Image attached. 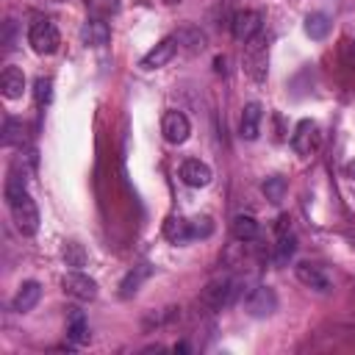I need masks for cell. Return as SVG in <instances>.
<instances>
[{
    "instance_id": "obj_1",
    "label": "cell",
    "mask_w": 355,
    "mask_h": 355,
    "mask_svg": "<svg viewBox=\"0 0 355 355\" xmlns=\"http://www.w3.org/2000/svg\"><path fill=\"white\" fill-rule=\"evenodd\" d=\"M6 200H8V211L14 216V225L22 236H33L39 230V208L33 202V197L25 189V180L11 175L6 183Z\"/></svg>"
},
{
    "instance_id": "obj_2",
    "label": "cell",
    "mask_w": 355,
    "mask_h": 355,
    "mask_svg": "<svg viewBox=\"0 0 355 355\" xmlns=\"http://www.w3.org/2000/svg\"><path fill=\"white\" fill-rule=\"evenodd\" d=\"M239 294H241L239 280H233V277L222 275V277L211 280V283L200 291V305H202L205 311H211V313H214V311H222L225 305H230Z\"/></svg>"
},
{
    "instance_id": "obj_3",
    "label": "cell",
    "mask_w": 355,
    "mask_h": 355,
    "mask_svg": "<svg viewBox=\"0 0 355 355\" xmlns=\"http://www.w3.org/2000/svg\"><path fill=\"white\" fill-rule=\"evenodd\" d=\"M28 42H31L33 53H39V55H50V53L58 50V44H61V33H58L55 22H50V19H36V22L31 25V31H28Z\"/></svg>"
},
{
    "instance_id": "obj_4",
    "label": "cell",
    "mask_w": 355,
    "mask_h": 355,
    "mask_svg": "<svg viewBox=\"0 0 355 355\" xmlns=\"http://www.w3.org/2000/svg\"><path fill=\"white\" fill-rule=\"evenodd\" d=\"M266 61H269V55H266V39H263V33L252 36L250 42H244V69H247V75L252 80L261 83L266 78Z\"/></svg>"
},
{
    "instance_id": "obj_5",
    "label": "cell",
    "mask_w": 355,
    "mask_h": 355,
    "mask_svg": "<svg viewBox=\"0 0 355 355\" xmlns=\"http://www.w3.org/2000/svg\"><path fill=\"white\" fill-rule=\"evenodd\" d=\"M244 311L255 319H266L277 311V294L272 286H255L244 294Z\"/></svg>"
},
{
    "instance_id": "obj_6",
    "label": "cell",
    "mask_w": 355,
    "mask_h": 355,
    "mask_svg": "<svg viewBox=\"0 0 355 355\" xmlns=\"http://www.w3.org/2000/svg\"><path fill=\"white\" fill-rule=\"evenodd\" d=\"M291 147L302 158L313 155L322 147V130H319V125L313 119H300L297 128H294V136H291Z\"/></svg>"
},
{
    "instance_id": "obj_7",
    "label": "cell",
    "mask_w": 355,
    "mask_h": 355,
    "mask_svg": "<svg viewBox=\"0 0 355 355\" xmlns=\"http://www.w3.org/2000/svg\"><path fill=\"white\" fill-rule=\"evenodd\" d=\"M294 275H297V280H300L305 288H311V291L327 294V291L333 288V283H330L327 272H324L319 263H311V261H297V263H294Z\"/></svg>"
},
{
    "instance_id": "obj_8",
    "label": "cell",
    "mask_w": 355,
    "mask_h": 355,
    "mask_svg": "<svg viewBox=\"0 0 355 355\" xmlns=\"http://www.w3.org/2000/svg\"><path fill=\"white\" fill-rule=\"evenodd\" d=\"M61 286H64V291H67L69 297H75V300H80V302H89V300L97 297V280L89 277V275H83L80 269L67 272L64 280H61Z\"/></svg>"
},
{
    "instance_id": "obj_9",
    "label": "cell",
    "mask_w": 355,
    "mask_h": 355,
    "mask_svg": "<svg viewBox=\"0 0 355 355\" xmlns=\"http://www.w3.org/2000/svg\"><path fill=\"white\" fill-rule=\"evenodd\" d=\"M161 133L169 144H183L191 133V122L183 111H166L164 119H161Z\"/></svg>"
},
{
    "instance_id": "obj_10",
    "label": "cell",
    "mask_w": 355,
    "mask_h": 355,
    "mask_svg": "<svg viewBox=\"0 0 355 355\" xmlns=\"http://www.w3.org/2000/svg\"><path fill=\"white\" fill-rule=\"evenodd\" d=\"M175 53H178V39H175V36H166V39H161L150 53L141 55L139 67H141V69H161L164 64H169V61L175 58Z\"/></svg>"
},
{
    "instance_id": "obj_11",
    "label": "cell",
    "mask_w": 355,
    "mask_h": 355,
    "mask_svg": "<svg viewBox=\"0 0 355 355\" xmlns=\"http://www.w3.org/2000/svg\"><path fill=\"white\" fill-rule=\"evenodd\" d=\"M233 36L239 39V42H250L252 36H258L261 33V28H263V17L258 14V11H239V14H233Z\"/></svg>"
},
{
    "instance_id": "obj_12",
    "label": "cell",
    "mask_w": 355,
    "mask_h": 355,
    "mask_svg": "<svg viewBox=\"0 0 355 355\" xmlns=\"http://www.w3.org/2000/svg\"><path fill=\"white\" fill-rule=\"evenodd\" d=\"M180 180L191 189H202V186L211 183V166L200 158H186L180 164Z\"/></svg>"
},
{
    "instance_id": "obj_13",
    "label": "cell",
    "mask_w": 355,
    "mask_h": 355,
    "mask_svg": "<svg viewBox=\"0 0 355 355\" xmlns=\"http://www.w3.org/2000/svg\"><path fill=\"white\" fill-rule=\"evenodd\" d=\"M261 122H263V108L261 103H247L241 108V119H239V130L247 141H255L261 136Z\"/></svg>"
},
{
    "instance_id": "obj_14",
    "label": "cell",
    "mask_w": 355,
    "mask_h": 355,
    "mask_svg": "<svg viewBox=\"0 0 355 355\" xmlns=\"http://www.w3.org/2000/svg\"><path fill=\"white\" fill-rule=\"evenodd\" d=\"M108 39H111V28H108V22H103L100 17H92V19L83 22V28H80V42H83L86 47H105Z\"/></svg>"
},
{
    "instance_id": "obj_15",
    "label": "cell",
    "mask_w": 355,
    "mask_h": 355,
    "mask_svg": "<svg viewBox=\"0 0 355 355\" xmlns=\"http://www.w3.org/2000/svg\"><path fill=\"white\" fill-rule=\"evenodd\" d=\"M39 300H42V286H39L36 280H25V283L17 288V294H14V300H11V308H14L17 313H28V311L36 308Z\"/></svg>"
},
{
    "instance_id": "obj_16",
    "label": "cell",
    "mask_w": 355,
    "mask_h": 355,
    "mask_svg": "<svg viewBox=\"0 0 355 355\" xmlns=\"http://www.w3.org/2000/svg\"><path fill=\"white\" fill-rule=\"evenodd\" d=\"M0 89H3V97L6 100H19L22 92H25V75H22V69L6 67L3 75H0Z\"/></svg>"
},
{
    "instance_id": "obj_17",
    "label": "cell",
    "mask_w": 355,
    "mask_h": 355,
    "mask_svg": "<svg viewBox=\"0 0 355 355\" xmlns=\"http://www.w3.org/2000/svg\"><path fill=\"white\" fill-rule=\"evenodd\" d=\"M153 275V266L150 263H139V266H133L125 277H122V283H119V297L122 300H128V297H133L139 288H141V283L147 280Z\"/></svg>"
},
{
    "instance_id": "obj_18",
    "label": "cell",
    "mask_w": 355,
    "mask_h": 355,
    "mask_svg": "<svg viewBox=\"0 0 355 355\" xmlns=\"http://www.w3.org/2000/svg\"><path fill=\"white\" fill-rule=\"evenodd\" d=\"M230 233H233V239L236 241H255L258 239V222H255V216H250V214H236L233 216V222H230Z\"/></svg>"
},
{
    "instance_id": "obj_19",
    "label": "cell",
    "mask_w": 355,
    "mask_h": 355,
    "mask_svg": "<svg viewBox=\"0 0 355 355\" xmlns=\"http://www.w3.org/2000/svg\"><path fill=\"white\" fill-rule=\"evenodd\" d=\"M164 239L166 241H172V244H186L189 239H191V227H189V219H183V216H166V222H164Z\"/></svg>"
},
{
    "instance_id": "obj_20",
    "label": "cell",
    "mask_w": 355,
    "mask_h": 355,
    "mask_svg": "<svg viewBox=\"0 0 355 355\" xmlns=\"http://www.w3.org/2000/svg\"><path fill=\"white\" fill-rule=\"evenodd\" d=\"M261 191H263V197H266L272 205H280V202L286 200L288 183H286V178H283V175H269V178L261 183Z\"/></svg>"
},
{
    "instance_id": "obj_21",
    "label": "cell",
    "mask_w": 355,
    "mask_h": 355,
    "mask_svg": "<svg viewBox=\"0 0 355 355\" xmlns=\"http://www.w3.org/2000/svg\"><path fill=\"white\" fill-rule=\"evenodd\" d=\"M67 338H69L75 347H80V344H86V341H89V324H86V319H83V313H80L78 308H72V313H69Z\"/></svg>"
},
{
    "instance_id": "obj_22",
    "label": "cell",
    "mask_w": 355,
    "mask_h": 355,
    "mask_svg": "<svg viewBox=\"0 0 355 355\" xmlns=\"http://www.w3.org/2000/svg\"><path fill=\"white\" fill-rule=\"evenodd\" d=\"M305 33L311 36V39H324L327 33H330V17L324 14V11H313V14H308L305 17Z\"/></svg>"
},
{
    "instance_id": "obj_23",
    "label": "cell",
    "mask_w": 355,
    "mask_h": 355,
    "mask_svg": "<svg viewBox=\"0 0 355 355\" xmlns=\"http://www.w3.org/2000/svg\"><path fill=\"white\" fill-rule=\"evenodd\" d=\"M178 47L183 44L189 53H200L202 47H205V36L200 33V28H194V25H186V28H180L178 31Z\"/></svg>"
},
{
    "instance_id": "obj_24",
    "label": "cell",
    "mask_w": 355,
    "mask_h": 355,
    "mask_svg": "<svg viewBox=\"0 0 355 355\" xmlns=\"http://www.w3.org/2000/svg\"><path fill=\"white\" fill-rule=\"evenodd\" d=\"M61 258H64V263H67L69 269H80V266H86L89 252L83 250V244H80V241H67V244H64V250H61Z\"/></svg>"
},
{
    "instance_id": "obj_25",
    "label": "cell",
    "mask_w": 355,
    "mask_h": 355,
    "mask_svg": "<svg viewBox=\"0 0 355 355\" xmlns=\"http://www.w3.org/2000/svg\"><path fill=\"white\" fill-rule=\"evenodd\" d=\"M86 11L92 17L105 19V17H111V14L119 11V0H86Z\"/></svg>"
},
{
    "instance_id": "obj_26",
    "label": "cell",
    "mask_w": 355,
    "mask_h": 355,
    "mask_svg": "<svg viewBox=\"0 0 355 355\" xmlns=\"http://www.w3.org/2000/svg\"><path fill=\"white\" fill-rule=\"evenodd\" d=\"M189 227H191V239H208L214 233V219L208 214H202V216L189 219Z\"/></svg>"
},
{
    "instance_id": "obj_27",
    "label": "cell",
    "mask_w": 355,
    "mask_h": 355,
    "mask_svg": "<svg viewBox=\"0 0 355 355\" xmlns=\"http://www.w3.org/2000/svg\"><path fill=\"white\" fill-rule=\"evenodd\" d=\"M33 94H36V103H39V105H47V103H50V97H53V83H50L47 78H39V80H36V89H33Z\"/></svg>"
},
{
    "instance_id": "obj_28",
    "label": "cell",
    "mask_w": 355,
    "mask_h": 355,
    "mask_svg": "<svg viewBox=\"0 0 355 355\" xmlns=\"http://www.w3.org/2000/svg\"><path fill=\"white\" fill-rule=\"evenodd\" d=\"M19 130H22V125L17 119H6V125H3V144H17L22 139Z\"/></svg>"
},
{
    "instance_id": "obj_29",
    "label": "cell",
    "mask_w": 355,
    "mask_h": 355,
    "mask_svg": "<svg viewBox=\"0 0 355 355\" xmlns=\"http://www.w3.org/2000/svg\"><path fill=\"white\" fill-rule=\"evenodd\" d=\"M344 172H347V178H352V180H355V158H352V161H347Z\"/></svg>"
},
{
    "instance_id": "obj_30",
    "label": "cell",
    "mask_w": 355,
    "mask_h": 355,
    "mask_svg": "<svg viewBox=\"0 0 355 355\" xmlns=\"http://www.w3.org/2000/svg\"><path fill=\"white\" fill-rule=\"evenodd\" d=\"M186 349H189V344H183V341H180V344H175V352H186Z\"/></svg>"
},
{
    "instance_id": "obj_31",
    "label": "cell",
    "mask_w": 355,
    "mask_h": 355,
    "mask_svg": "<svg viewBox=\"0 0 355 355\" xmlns=\"http://www.w3.org/2000/svg\"><path fill=\"white\" fill-rule=\"evenodd\" d=\"M166 6H178V3H183V0H164Z\"/></svg>"
}]
</instances>
